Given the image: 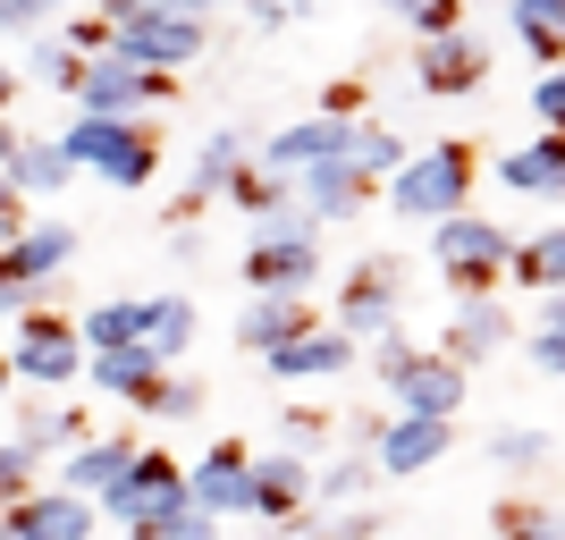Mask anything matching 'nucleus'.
Instances as JSON below:
<instances>
[{
    "label": "nucleus",
    "mask_w": 565,
    "mask_h": 540,
    "mask_svg": "<svg viewBox=\"0 0 565 540\" xmlns=\"http://www.w3.org/2000/svg\"><path fill=\"white\" fill-rule=\"evenodd\" d=\"M472 178H481V152H472V144H414L405 169L380 187V203L397 220H414V229H439V220L472 212Z\"/></svg>",
    "instance_id": "f257e3e1"
},
{
    "label": "nucleus",
    "mask_w": 565,
    "mask_h": 540,
    "mask_svg": "<svg viewBox=\"0 0 565 540\" xmlns=\"http://www.w3.org/2000/svg\"><path fill=\"white\" fill-rule=\"evenodd\" d=\"M60 152H68L76 178H102L118 194H143L161 178V136L143 118H76L68 136H60Z\"/></svg>",
    "instance_id": "f03ea898"
},
{
    "label": "nucleus",
    "mask_w": 565,
    "mask_h": 540,
    "mask_svg": "<svg viewBox=\"0 0 565 540\" xmlns=\"http://www.w3.org/2000/svg\"><path fill=\"white\" fill-rule=\"evenodd\" d=\"M507 262H515V236L490 212H456V220L430 229V271L448 279L456 305H465V296H498V287H507Z\"/></svg>",
    "instance_id": "7ed1b4c3"
},
{
    "label": "nucleus",
    "mask_w": 565,
    "mask_h": 540,
    "mask_svg": "<svg viewBox=\"0 0 565 540\" xmlns=\"http://www.w3.org/2000/svg\"><path fill=\"white\" fill-rule=\"evenodd\" d=\"M9 380H25V389H68V380H85V338H76V321H60V313H18Z\"/></svg>",
    "instance_id": "20e7f679"
},
{
    "label": "nucleus",
    "mask_w": 565,
    "mask_h": 540,
    "mask_svg": "<svg viewBox=\"0 0 565 540\" xmlns=\"http://www.w3.org/2000/svg\"><path fill=\"white\" fill-rule=\"evenodd\" d=\"M169 85H178V76H152V68H136V60H118V51H94L85 76H76V102H85V118H143V110L169 102Z\"/></svg>",
    "instance_id": "39448f33"
},
{
    "label": "nucleus",
    "mask_w": 565,
    "mask_h": 540,
    "mask_svg": "<svg viewBox=\"0 0 565 540\" xmlns=\"http://www.w3.org/2000/svg\"><path fill=\"white\" fill-rule=\"evenodd\" d=\"M397 305H405V287H397V262L388 254H363L347 271V287H338V321L354 347H372V338H397Z\"/></svg>",
    "instance_id": "423d86ee"
},
{
    "label": "nucleus",
    "mask_w": 565,
    "mask_h": 540,
    "mask_svg": "<svg viewBox=\"0 0 565 540\" xmlns=\"http://www.w3.org/2000/svg\"><path fill=\"white\" fill-rule=\"evenodd\" d=\"M68 262H76V229L68 220H25V229L0 245V287H9L18 305H34Z\"/></svg>",
    "instance_id": "0eeeda50"
},
{
    "label": "nucleus",
    "mask_w": 565,
    "mask_h": 540,
    "mask_svg": "<svg viewBox=\"0 0 565 540\" xmlns=\"http://www.w3.org/2000/svg\"><path fill=\"white\" fill-rule=\"evenodd\" d=\"M110 51L136 60L152 76H178L212 51V18H136V25H110Z\"/></svg>",
    "instance_id": "6e6552de"
},
{
    "label": "nucleus",
    "mask_w": 565,
    "mask_h": 540,
    "mask_svg": "<svg viewBox=\"0 0 565 540\" xmlns=\"http://www.w3.org/2000/svg\"><path fill=\"white\" fill-rule=\"evenodd\" d=\"M178 507H186V465H178V456H161V447H143L136 465H127V481L102 498V516L127 523V532H143L152 516H178Z\"/></svg>",
    "instance_id": "1a4fd4ad"
},
{
    "label": "nucleus",
    "mask_w": 565,
    "mask_h": 540,
    "mask_svg": "<svg viewBox=\"0 0 565 540\" xmlns=\"http://www.w3.org/2000/svg\"><path fill=\"white\" fill-rule=\"evenodd\" d=\"M481 76H490V43H481L472 25L414 43V85H423L430 102H465V94H481Z\"/></svg>",
    "instance_id": "9d476101"
},
{
    "label": "nucleus",
    "mask_w": 565,
    "mask_h": 540,
    "mask_svg": "<svg viewBox=\"0 0 565 540\" xmlns=\"http://www.w3.org/2000/svg\"><path fill=\"white\" fill-rule=\"evenodd\" d=\"M186 498L203 516H254V447L245 440H212L203 447V465H186Z\"/></svg>",
    "instance_id": "9b49d317"
},
{
    "label": "nucleus",
    "mask_w": 565,
    "mask_h": 540,
    "mask_svg": "<svg viewBox=\"0 0 565 540\" xmlns=\"http://www.w3.org/2000/svg\"><path fill=\"white\" fill-rule=\"evenodd\" d=\"M465 389H472V372L456 363V354H439V347H414L405 354V372L388 380V398H397V414H465Z\"/></svg>",
    "instance_id": "f8f14e48"
},
{
    "label": "nucleus",
    "mask_w": 565,
    "mask_h": 540,
    "mask_svg": "<svg viewBox=\"0 0 565 540\" xmlns=\"http://www.w3.org/2000/svg\"><path fill=\"white\" fill-rule=\"evenodd\" d=\"M448 447H456V423H448V414H388V431H380V447H372V465H380V481H423Z\"/></svg>",
    "instance_id": "ddd939ff"
},
{
    "label": "nucleus",
    "mask_w": 565,
    "mask_h": 540,
    "mask_svg": "<svg viewBox=\"0 0 565 540\" xmlns=\"http://www.w3.org/2000/svg\"><path fill=\"white\" fill-rule=\"evenodd\" d=\"M0 523L18 540H94V498L60 490V481H43L34 498H18V507H0Z\"/></svg>",
    "instance_id": "4468645a"
},
{
    "label": "nucleus",
    "mask_w": 565,
    "mask_h": 540,
    "mask_svg": "<svg viewBox=\"0 0 565 540\" xmlns=\"http://www.w3.org/2000/svg\"><path fill=\"white\" fill-rule=\"evenodd\" d=\"M312 287H321V236L245 245V296H312Z\"/></svg>",
    "instance_id": "2eb2a0df"
},
{
    "label": "nucleus",
    "mask_w": 565,
    "mask_h": 540,
    "mask_svg": "<svg viewBox=\"0 0 565 540\" xmlns=\"http://www.w3.org/2000/svg\"><path fill=\"white\" fill-rule=\"evenodd\" d=\"M507 338H515V313H507V296H465L448 321V338H439V354H456V363H490V354H507Z\"/></svg>",
    "instance_id": "dca6fc26"
},
{
    "label": "nucleus",
    "mask_w": 565,
    "mask_h": 540,
    "mask_svg": "<svg viewBox=\"0 0 565 540\" xmlns=\"http://www.w3.org/2000/svg\"><path fill=\"white\" fill-rule=\"evenodd\" d=\"M354 338L347 329H305V338H287V347H270L262 354V372L270 380H338V372H354Z\"/></svg>",
    "instance_id": "f3484780"
},
{
    "label": "nucleus",
    "mask_w": 565,
    "mask_h": 540,
    "mask_svg": "<svg viewBox=\"0 0 565 540\" xmlns=\"http://www.w3.org/2000/svg\"><path fill=\"white\" fill-rule=\"evenodd\" d=\"M136 456H143V447L127 440V431H110V440H76L68 465H60V490H76V498H94V507H102V498L127 481V465H136Z\"/></svg>",
    "instance_id": "a211bd4d"
},
{
    "label": "nucleus",
    "mask_w": 565,
    "mask_h": 540,
    "mask_svg": "<svg viewBox=\"0 0 565 540\" xmlns=\"http://www.w3.org/2000/svg\"><path fill=\"white\" fill-rule=\"evenodd\" d=\"M305 507H312V465L305 456H287V447L254 456V516L262 523H296Z\"/></svg>",
    "instance_id": "6ab92c4d"
},
{
    "label": "nucleus",
    "mask_w": 565,
    "mask_h": 540,
    "mask_svg": "<svg viewBox=\"0 0 565 540\" xmlns=\"http://www.w3.org/2000/svg\"><path fill=\"white\" fill-rule=\"evenodd\" d=\"M498 187L507 194H541V203H565V136H532L515 152H498Z\"/></svg>",
    "instance_id": "aec40b11"
},
{
    "label": "nucleus",
    "mask_w": 565,
    "mask_h": 540,
    "mask_svg": "<svg viewBox=\"0 0 565 540\" xmlns=\"http://www.w3.org/2000/svg\"><path fill=\"white\" fill-rule=\"evenodd\" d=\"M305 329H321V321H312V296H245V313H236V347L270 354V347H287V338H305Z\"/></svg>",
    "instance_id": "412c9836"
},
{
    "label": "nucleus",
    "mask_w": 565,
    "mask_h": 540,
    "mask_svg": "<svg viewBox=\"0 0 565 540\" xmlns=\"http://www.w3.org/2000/svg\"><path fill=\"white\" fill-rule=\"evenodd\" d=\"M296 203H305L312 220H354V212H372V178H354L347 161H321V169H305L296 178Z\"/></svg>",
    "instance_id": "4be33fe9"
},
{
    "label": "nucleus",
    "mask_w": 565,
    "mask_h": 540,
    "mask_svg": "<svg viewBox=\"0 0 565 540\" xmlns=\"http://www.w3.org/2000/svg\"><path fill=\"white\" fill-rule=\"evenodd\" d=\"M161 372H169V363L143 347V338H136V347H94V354H85V380H94L102 398H127V405H143V389H152Z\"/></svg>",
    "instance_id": "5701e85b"
},
{
    "label": "nucleus",
    "mask_w": 565,
    "mask_h": 540,
    "mask_svg": "<svg viewBox=\"0 0 565 540\" xmlns=\"http://www.w3.org/2000/svg\"><path fill=\"white\" fill-rule=\"evenodd\" d=\"M194 338H203V313H194V296H178V287H169V296H143V347L161 354V363H178Z\"/></svg>",
    "instance_id": "b1692460"
},
{
    "label": "nucleus",
    "mask_w": 565,
    "mask_h": 540,
    "mask_svg": "<svg viewBox=\"0 0 565 540\" xmlns=\"http://www.w3.org/2000/svg\"><path fill=\"white\" fill-rule=\"evenodd\" d=\"M254 161V136H245V127H212V136L194 144V203H212V194H228V178L236 169Z\"/></svg>",
    "instance_id": "393cba45"
},
{
    "label": "nucleus",
    "mask_w": 565,
    "mask_h": 540,
    "mask_svg": "<svg viewBox=\"0 0 565 540\" xmlns=\"http://www.w3.org/2000/svg\"><path fill=\"white\" fill-rule=\"evenodd\" d=\"M0 178H9V187H18V203H34V194H60L76 178L68 169V152H60V136H34V144H18V152H9V169H0Z\"/></svg>",
    "instance_id": "a878e982"
},
{
    "label": "nucleus",
    "mask_w": 565,
    "mask_h": 540,
    "mask_svg": "<svg viewBox=\"0 0 565 540\" xmlns=\"http://www.w3.org/2000/svg\"><path fill=\"white\" fill-rule=\"evenodd\" d=\"M507 279L532 287V296L565 287V220H548L541 236H515V262H507Z\"/></svg>",
    "instance_id": "bb28decb"
},
{
    "label": "nucleus",
    "mask_w": 565,
    "mask_h": 540,
    "mask_svg": "<svg viewBox=\"0 0 565 540\" xmlns=\"http://www.w3.org/2000/svg\"><path fill=\"white\" fill-rule=\"evenodd\" d=\"M405 152H414V144H405L397 127H380V118H354V136H347V169H354V178L388 187V178L405 169Z\"/></svg>",
    "instance_id": "cd10ccee"
},
{
    "label": "nucleus",
    "mask_w": 565,
    "mask_h": 540,
    "mask_svg": "<svg viewBox=\"0 0 565 540\" xmlns=\"http://www.w3.org/2000/svg\"><path fill=\"white\" fill-rule=\"evenodd\" d=\"M9 440H18L25 456H51V447H76V440H94V431H85V414H68V405H25Z\"/></svg>",
    "instance_id": "c85d7f7f"
},
{
    "label": "nucleus",
    "mask_w": 565,
    "mask_h": 540,
    "mask_svg": "<svg viewBox=\"0 0 565 540\" xmlns=\"http://www.w3.org/2000/svg\"><path fill=\"white\" fill-rule=\"evenodd\" d=\"M372 490H380L372 456H338L330 473H312V507H372Z\"/></svg>",
    "instance_id": "c756f323"
},
{
    "label": "nucleus",
    "mask_w": 565,
    "mask_h": 540,
    "mask_svg": "<svg viewBox=\"0 0 565 540\" xmlns=\"http://www.w3.org/2000/svg\"><path fill=\"white\" fill-rule=\"evenodd\" d=\"M76 338H85V354H94V347H136V338H143V296H110V305H94L85 321H76Z\"/></svg>",
    "instance_id": "7c9ffc66"
},
{
    "label": "nucleus",
    "mask_w": 565,
    "mask_h": 540,
    "mask_svg": "<svg viewBox=\"0 0 565 540\" xmlns=\"http://www.w3.org/2000/svg\"><path fill=\"white\" fill-rule=\"evenodd\" d=\"M548 456H557V447H548V431H490V465L498 473H541L548 465Z\"/></svg>",
    "instance_id": "2f4dec72"
},
{
    "label": "nucleus",
    "mask_w": 565,
    "mask_h": 540,
    "mask_svg": "<svg viewBox=\"0 0 565 540\" xmlns=\"http://www.w3.org/2000/svg\"><path fill=\"white\" fill-rule=\"evenodd\" d=\"M143 414H152V423H194V414H203V389H194L186 372H161L143 389Z\"/></svg>",
    "instance_id": "473e14b6"
},
{
    "label": "nucleus",
    "mask_w": 565,
    "mask_h": 540,
    "mask_svg": "<svg viewBox=\"0 0 565 540\" xmlns=\"http://www.w3.org/2000/svg\"><path fill=\"white\" fill-rule=\"evenodd\" d=\"M25 76L34 85H60V94H76V76H85V60H76L60 34H34V51H25Z\"/></svg>",
    "instance_id": "72a5a7b5"
},
{
    "label": "nucleus",
    "mask_w": 565,
    "mask_h": 540,
    "mask_svg": "<svg viewBox=\"0 0 565 540\" xmlns=\"http://www.w3.org/2000/svg\"><path fill=\"white\" fill-rule=\"evenodd\" d=\"M507 34L515 43H565V0H507Z\"/></svg>",
    "instance_id": "f704fd0d"
},
{
    "label": "nucleus",
    "mask_w": 565,
    "mask_h": 540,
    "mask_svg": "<svg viewBox=\"0 0 565 540\" xmlns=\"http://www.w3.org/2000/svg\"><path fill=\"white\" fill-rule=\"evenodd\" d=\"M296 236H321V220H312L296 194H279L270 212H254V245H296Z\"/></svg>",
    "instance_id": "c9c22d12"
},
{
    "label": "nucleus",
    "mask_w": 565,
    "mask_h": 540,
    "mask_svg": "<svg viewBox=\"0 0 565 540\" xmlns=\"http://www.w3.org/2000/svg\"><path fill=\"white\" fill-rule=\"evenodd\" d=\"M228 0H102V25H136V18H212Z\"/></svg>",
    "instance_id": "e433bc0d"
},
{
    "label": "nucleus",
    "mask_w": 565,
    "mask_h": 540,
    "mask_svg": "<svg viewBox=\"0 0 565 540\" xmlns=\"http://www.w3.org/2000/svg\"><path fill=\"white\" fill-rule=\"evenodd\" d=\"M43 490V456H25L18 440H0V507H18V498Z\"/></svg>",
    "instance_id": "4c0bfd02"
},
{
    "label": "nucleus",
    "mask_w": 565,
    "mask_h": 540,
    "mask_svg": "<svg viewBox=\"0 0 565 540\" xmlns=\"http://www.w3.org/2000/svg\"><path fill=\"white\" fill-rule=\"evenodd\" d=\"M321 440H330V414H321V405H287L279 414V447L287 456H312Z\"/></svg>",
    "instance_id": "58836bf2"
},
{
    "label": "nucleus",
    "mask_w": 565,
    "mask_h": 540,
    "mask_svg": "<svg viewBox=\"0 0 565 540\" xmlns=\"http://www.w3.org/2000/svg\"><path fill=\"white\" fill-rule=\"evenodd\" d=\"M136 540H220V516H203V507L186 498L178 516H152V523H143Z\"/></svg>",
    "instance_id": "ea45409f"
},
{
    "label": "nucleus",
    "mask_w": 565,
    "mask_h": 540,
    "mask_svg": "<svg viewBox=\"0 0 565 540\" xmlns=\"http://www.w3.org/2000/svg\"><path fill=\"white\" fill-rule=\"evenodd\" d=\"M498 540H565V523L548 507H498Z\"/></svg>",
    "instance_id": "a19ab883"
},
{
    "label": "nucleus",
    "mask_w": 565,
    "mask_h": 540,
    "mask_svg": "<svg viewBox=\"0 0 565 540\" xmlns=\"http://www.w3.org/2000/svg\"><path fill=\"white\" fill-rule=\"evenodd\" d=\"M279 178H270V169H254V161H245V169H236V178H228V203H236V212H270V203H279Z\"/></svg>",
    "instance_id": "79ce46f5"
},
{
    "label": "nucleus",
    "mask_w": 565,
    "mask_h": 540,
    "mask_svg": "<svg viewBox=\"0 0 565 540\" xmlns=\"http://www.w3.org/2000/svg\"><path fill=\"white\" fill-rule=\"evenodd\" d=\"M405 25H414V43H430V34H456V25H465V0H423Z\"/></svg>",
    "instance_id": "37998d69"
},
{
    "label": "nucleus",
    "mask_w": 565,
    "mask_h": 540,
    "mask_svg": "<svg viewBox=\"0 0 565 540\" xmlns=\"http://www.w3.org/2000/svg\"><path fill=\"white\" fill-rule=\"evenodd\" d=\"M236 9H245V25H254V34H279V25H296V9H305V0H236ZM312 18V9H305Z\"/></svg>",
    "instance_id": "c03bdc74"
},
{
    "label": "nucleus",
    "mask_w": 565,
    "mask_h": 540,
    "mask_svg": "<svg viewBox=\"0 0 565 540\" xmlns=\"http://www.w3.org/2000/svg\"><path fill=\"white\" fill-rule=\"evenodd\" d=\"M532 110H541L548 136H565V68H548L541 85H532Z\"/></svg>",
    "instance_id": "a18cd8bd"
},
{
    "label": "nucleus",
    "mask_w": 565,
    "mask_h": 540,
    "mask_svg": "<svg viewBox=\"0 0 565 540\" xmlns=\"http://www.w3.org/2000/svg\"><path fill=\"white\" fill-rule=\"evenodd\" d=\"M523 354H532V372H541V380H565V329H532V347H523Z\"/></svg>",
    "instance_id": "49530a36"
},
{
    "label": "nucleus",
    "mask_w": 565,
    "mask_h": 540,
    "mask_svg": "<svg viewBox=\"0 0 565 540\" xmlns=\"http://www.w3.org/2000/svg\"><path fill=\"white\" fill-rule=\"evenodd\" d=\"M60 43H68L76 60H94V51H110V25H102V18H68V25H60Z\"/></svg>",
    "instance_id": "de8ad7c7"
},
{
    "label": "nucleus",
    "mask_w": 565,
    "mask_h": 540,
    "mask_svg": "<svg viewBox=\"0 0 565 540\" xmlns=\"http://www.w3.org/2000/svg\"><path fill=\"white\" fill-rule=\"evenodd\" d=\"M405 354H414V338H405V329H397V338H372V372H380V389L405 372Z\"/></svg>",
    "instance_id": "09e8293b"
},
{
    "label": "nucleus",
    "mask_w": 565,
    "mask_h": 540,
    "mask_svg": "<svg viewBox=\"0 0 565 540\" xmlns=\"http://www.w3.org/2000/svg\"><path fill=\"white\" fill-rule=\"evenodd\" d=\"M0 25H9V34H25V43H34V34H43V9H34V0H0Z\"/></svg>",
    "instance_id": "8fccbe9b"
},
{
    "label": "nucleus",
    "mask_w": 565,
    "mask_h": 540,
    "mask_svg": "<svg viewBox=\"0 0 565 540\" xmlns=\"http://www.w3.org/2000/svg\"><path fill=\"white\" fill-rule=\"evenodd\" d=\"M354 110H363V76H338L330 102H321V118H354Z\"/></svg>",
    "instance_id": "3c124183"
},
{
    "label": "nucleus",
    "mask_w": 565,
    "mask_h": 540,
    "mask_svg": "<svg viewBox=\"0 0 565 540\" xmlns=\"http://www.w3.org/2000/svg\"><path fill=\"white\" fill-rule=\"evenodd\" d=\"M380 431H388V414H354V423H347L354 456H372V447H380Z\"/></svg>",
    "instance_id": "603ef678"
},
{
    "label": "nucleus",
    "mask_w": 565,
    "mask_h": 540,
    "mask_svg": "<svg viewBox=\"0 0 565 540\" xmlns=\"http://www.w3.org/2000/svg\"><path fill=\"white\" fill-rule=\"evenodd\" d=\"M25 229V203H18V187H9V178H0V245H9V236Z\"/></svg>",
    "instance_id": "864d4df0"
},
{
    "label": "nucleus",
    "mask_w": 565,
    "mask_h": 540,
    "mask_svg": "<svg viewBox=\"0 0 565 540\" xmlns=\"http://www.w3.org/2000/svg\"><path fill=\"white\" fill-rule=\"evenodd\" d=\"M532 329H565V287H548L541 313H532Z\"/></svg>",
    "instance_id": "5fc2aeb1"
},
{
    "label": "nucleus",
    "mask_w": 565,
    "mask_h": 540,
    "mask_svg": "<svg viewBox=\"0 0 565 540\" xmlns=\"http://www.w3.org/2000/svg\"><path fill=\"white\" fill-rule=\"evenodd\" d=\"M18 85H25L18 68H0V118H9V102H18Z\"/></svg>",
    "instance_id": "6e6d98bb"
},
{
    "label": "nucleus",
    "mask_w": 565,
    "mask_h": 540,
    "mask_svg": "<svg viewBox=\"0 0 565 540\" xmlns=\"http://www.w3.org/2000/svg\"><path fill=\"white\" fill-rule=\"evenodd\" d=\"M18 144H25V136L9 127V118H0V169H9V152H18Z\"/></svg>",
    "instance_id": "4d7b16f0"
},
{
    "label": "nucleus",
    "mask_w": 565,
    "mask_h": 540,
    "mask_svg": "<svg viewBox=\"0 0 565 540\" xmlns=\"http://www.w3.org/2000/svg\"><path fill=\"white\" fill-rule=\"evenodd\" d=\"M18 313H34V305H18V296H9V287H0V321H18Z\"/></svg>",
    "instance_id": "13d9d810"
},
{
    "label": "nucleus",
    "mask_w": 565,
    "mask_h": 540,
    "mask_svg": "<svg viewBox=\"0 0 565 540\" xmlns=\"http://www.w3.org/2000/svg\"><path fill=\"white\" fill-rule=\"evenodd\" d=\"M380 9H397V18H414V9H423V0H380Z\"/></svg>",
    "instance_id": "bf43d9fd"
},
{
    "label": "nucleus",
    "mask_w": 565,
    "mask_h": 540,
    "mask_svg": "<svg viewBox=\"0 0 565 540\" xmlns=\"http://www.w3.org/2000/svg\"><path fill=\"white\" fill-rule=\"evenodd\" d=\"M34 9H43V18H60V9H76V0H34Z\"/></svg>",
    "instance_id": "052dcab7"
},
{
    "label": "nucleus",
    "mask_w": 565,
    "mask_h": 540,
    "mask_svg": "<svg viewBox=\"0 0 565 540\" xmlns=\"http://www.w3.org/2000/svg\"><path fill=\"white\" fill-rule=\"evenodd\" d=\"M0 398H9V347H0Z\"/></svg>",
    "instance_id": "680f3d73"
},
{
    "label": "nucleus",
    "mask_w": 565,
    "mask_h": 540,
    "mask_svg": "<svg viewBox=\"0 0 565 540\" xmlns=\"http://www.w3.org/2000/svg\"><path fill=\"white\" fill-rule=\"evenodd\" d=\"M0 540H18V532H9V523H0Z\"/></svg>",
    "instance_id": "e2e57ef3"
}]
</instances>
